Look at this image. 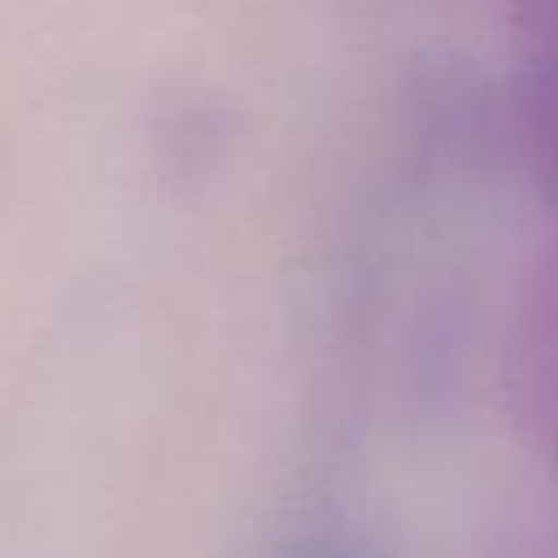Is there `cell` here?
Wrapping results in <instances>:
<instances>
[{
	"label": "cell",
	"mask_w": 558,
	"mask_h": 558,
	"mask_svg": "<svg viewBox=\"0 0 558 558\" xmlns=\"http://www.w3.org/2000/svg\"><path fill=\"white\" fill-rule=\"evenodd\" d=\"M296 558H353V554H344V549H331V545H314V549H301Z\"/></svg>",
	"instance_id": "cell-1"
}]
</instances>
